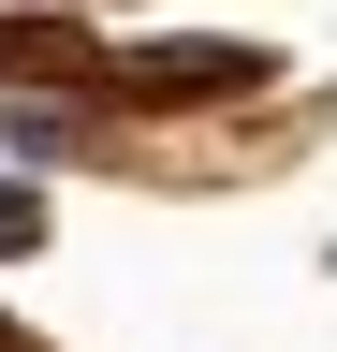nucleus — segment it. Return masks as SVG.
<instances>
[{"label": "nucleus", "instance_id": "1", "mask_svg": "<svg viewBox=\"0 0 337 352\" xmlns=\"http://www.w3.org/2000/svg\"><path fill=\"white\" fill-rule=\"evenodd\" d=\"M0 147H30V162H59V147H73V118H59V103H0Z\"/></svg>", "mask_w": 337, "mask_h": 352}, {"label": "nucleus", "instance_id": "2", "mask_svg": "<svg viewBox=\"0 0 337 352\" xmlns=\"http://www.w3.org/2000/svg\"><path fill=\"white\" fill-rule=\"evenodd\" d=\"M0 250H45V206H30L15 176H0Z\"/></svg>", "mask_w": 337, "mask_h": 352}]
</instances>
